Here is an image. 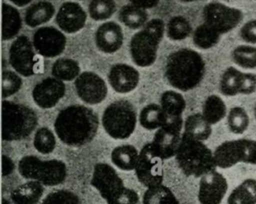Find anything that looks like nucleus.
Masks as SVG:
<instances>
[{
  "label": "nucleus",
  "mask_w": 256,
  "mask_h": 204,
  "mask_svg": "<svg viewBox=\"0 0 256 204\" xmlns=\"http://www.w3.org/2000/svg\"><path fill=\"white\" fill-rule=\"evenodd\" d=\"M139 121L143 128L154 130L162 127L166 123V115L160 105L150 103L141 109Z\"/></svg>",
  "instance_id": "nucleus-28"
},
{
  "label": "nucleus",
  "mask_w": 256,
  "mask_h": 204,
  "mask_svg": "<svg viewBox=\"0 0 256 204\" xmlns=\"http://www.w3.org/2000/svg\"><path fill=\"white\" fill-rule=\"evenodd\" d=\"M128 1L130 2V4L146 10L149 8L156 7L160 0H128Z\"/></svg>",
  "instance_id": "nucleus-44"
},
{
  "label": "nucleus",
  "mask_w": 256,
  "mask_h": 204,
  "mask_svg": "<svg viewBox=\"0 0 256 204\" xmlns=\"http://www.w3.org/2000/svg\"><path fill=\"white\" fill-rule=\"evenodd\" d=\"M22 27V19L16 7L2 4V39L10 40L16 37Z\"/></svg>",
  "instance_id": "nucleus-24"
},
{
  "label": "nucleus",
  "mask_w": 256,
  "mask_h": 204,
  "mask_svg": "<svg viewBox=\"0 0 256 204\" xmlns=\"http://www.w3.org/2000/svg\"><path fill=\"white\" fill-rule=\"evenodd\" d=\"M139 72L125 63L114 64L108 73V81L111 87L118 93H129L139 83Z\"/></svg>",
  "instance_id": "nucleus-20"
},
{
  "label": "nucleus",
  "mask_w": 256,
  "mask_h": 204,
  "mask_svg": "<svg viewBox=\"0 0 256 204\" xmlns=\"http://www.w3.org/2000/svg\"><path fill=\"white\" fill-rule=\"evenodd\" d=\"M22 86V78L17 72L3 70L2 72V98L12 96L20 90Z\"/></svg>",
  "instance_id": "nucleus-40"
},
{
  "label": "nucleus",
  "mask_w": 256,
  "mask_h": 204,
  "mask_svg": "<svg viewBox=\"0 0 256 204\" xmlns=\"http://www.w3.org/2000/svg\"><path fill=\"white\" fill-rule=\"evenodd\" d=\"M247 164L256 165V140H250L249 139Z\"/></svg>",
  "instance_id": "nucleus-46"
},
{
  "label": "nucleus",
  "mask_w": 256,
  "mask_h": 204,
  "mask_svg": "<svg viewBox=\"0 0 256 204\" xmlns=\"http://www.w3.org/2000/svg\"><path fill=\"white\" fill-rule=\"evenodd\" d=\"M256 91V74L251 72H241L239 94L250 95Z\"/></svg>",
  "instance_id": "nucleus-42"
},
{
  "label": "nucleus",
  "mask_w": 256,
  "mask_h": 204,
  "mask_svg": "<svg viewBox=\"0 0 256 204\" xmlns=\"http://www.w3.org/2000/svg\"><path fill=\"white\" fill-rule=\"evenodd\" d=\"M116 11L114 0H91L88 6L89 16L95 21L109 19Z\"/></svg>",
  "instance_id": "nucleus-38"
},
{
  "label": "nucleus",
  "mask_w": 256,
  "mask_h": 204,
  "mask_svg": "<svg viewBox=\"0 0 256 204\" xmlns=\"http://www.w3.org/2000/svg\"><path fill=\"white\" fill-rule=\"evenodd\" d=\"M182 126L183 120L167 121L155 133L151 145L156 154L163 160L176 155L181 140L180 132Z\"/></svg>",
  "instance_id": "nucleus-12"
},
{
  "label": "nucleus",
  "mask_w": 256,
  "mask_h": 204,
  "mask_svg": "<svg viewBox=\"0 0 256 204\" xmlns=\"http://www.w3.org/2000/svg\"><path fill=\"white\" fill-rule=\"evenodd\" d=\"M33 144L39 153L49 154L55 149L56 146L55 135L49 128L41 127L35 133Z\"/></svg>",
  "instance_id": "nucleus-39"
},
{
  "label": "nucleus",
  "mask_w": 256,
  "mask_h": 204,
  "mask_svg": "<svg viewBox=\"0 0 256 204\" xmlns=\"http://www.w3.org/2000/svg\"><path fill=\"white\" fill-rule=\"evenodd\" d=\"M66 93L62 80L48 77L38 82L32 90V98L37 106L43 109L54 107Z\"/></svg>",
  "instance_id": "nucleus-17"
},
{
  "label": "nucleus",
  "mask_w": 256,
  "mask_h": 204,
  "mask_svg": "<svg viewBox=\"0 0 256 204\" xmlns=\"http://www.w3.org/2000/svg\"><path fill=\"white\" fill-rule=\"evenodd\" d=\"M22 177L38 181L45 186H56L63 183L67 176L66 164L58 159L41 160L34 155L24 156L18 163Z\"/></svg>",
  "instance_id": "nucleus-7"
},
{
  "label": "nucleus",
  "mask_w": 256,
  "mask_h": 204,
  "mask_svg": "<svg viewBox=\"0 0 256 204\" xmlns=\"http://www.w3.org/2000/svg\"><path fill=\"white\" fill-rule=\"evenodd\" d=\"M96 47L103 53L113 54L123 44V32L119 24L114 21L102 23L95 31Z\"/></svg>",
  "instance_id": "nucleus-19"
},
{
  "label": "nucleus",
  "mask_w": 256,
  "mask_h": 204,
  "mask_svg": "<svg viewBox=\"0 0 256 204\" xmlns=\"http://www.w3.org/2000/svg\"><path fill=\"white\" fill-rule=\"evenodd\" d=\"M75 88L78 97L90 105L101 103L108 93L104 79L91 71L82 72L75 79Z\"/></svg>",
  "instance_id": "nucleus-14"
},
{
  "label": "nucleus",
  "mask_w": 256,
  "mask_h": 204,
  "mask_svg": "<svg viewBox=\"0 0 256 204\" xmlns=\"http://www.w3.org/2000/svg\"><path fill=\"white\" fill-rule=\"evenodd\" d=\"M53 77L62 81H71L76 79L80 73V66L77 61L69 58L57 59L51 68Z\"/></svg>",
  "instance_id": "nucleus-31"
},
{
  "label": "nucleus",
  "mask_w": 256,
  "mask_h": 204,
  "mask_svg": "<svg viewBox=\"0 0 256 204\" xmlns=\"http://www.w3.org/2000/svg\"><path fill=\"white\" fill-rule=\"evenodd\" d=\"M87 14L80 4L73 1H67L59 7L55 22L65 33H76L80 31L86 23Z\"/></svg>",
  "instance_id": "nucleus-18"
},
{
  "label": "nucleus",
  "mask_w": 256,
  "mask_h": 204,
  "mask_svg": "<svg viewBox=\"0 0 256 204\" xmlns=\"http://www.w3.org/2000/svg\"><path fill=\"white\" fill-rule=\"evenodd\" d=\"M182 2H193V1H199V0H179Z\"/></svg>",
  "instance_id": "nucleus-48"
},
{
  "label": "nucleus",
  "mask_w": 256,
  "mask_h": 204,
  "mask_svg": "<svg viewBox=\"0 0 256 204\" xmlns=\"http://www.w3.org/2000/svg\"><path fill=\"white\" fill-rule=\"evenodd\" d=\"M227 189L228 183L226 178L214 169L201 177L198 200L200 204H220Z\"/></svg>",
  "instance_id": "nucleus-16"
},
{
  "label": "nucleus",
  "mask_w": 256,
  "mask_h": 204,
  "mask_svg": "<svg viewBox=\"0 0 256 204\" xmlns=\"http://www.w3.org/2000/svg\"><path fill=\"white\" fill-rule=\"evenodd\" d=\"M134 171L139 182L147 188L162 184L163 159L156 154L151 142L141 148Z\"/></svg>",
  "instance_id": "nucleus-10"
},
{
  "label": "nucleus",
  "mask_w": 256,
  "mask_h": 204,
  "mask_svg": "<svg viewBox=\"0 0 256 204\" xmlns=\"http://www.w3.org/2000/svg\"><path fill=\"white\" fill-rule=\"evenodd\" d=\"M221 35L207 26L205 23L200 24L193 31L192 41L193 44L203 50L210 49L218 44L220 41Z\"/></svg>",
  "instance_id": "nucleus-33"
},
{
  "label": "nucleus",
  "mask_w": 256,
  "mask_h": 204,
  "mask_svg": "<svg viewBox=\"0 0 256 204\" xmlns=\"http://www.w3.org/2000/svg\"><path fill=\"white\" fill-rule=\"evenodd\" d=\"M205 69V61L197 51L182 48L168 56L164 77L172 87L180 91H189L200 84Z\"/></svg>",
  "instance_id": "nucleus-2"
},
{
  "label": "nucleus",
  "mask_w": 256,
  "mask_h": 204,
  "mask_svg": "<svg viewBox=\"0 0 256 204\" xmlns=\"http://www.w3.org/2000/svg\"><path fill=\"white\" fill-rule=\"evenodd\" d=\"M99 119L93 109L84 105H70L62 109L54 121L56 135L62 143L80 147L93 140Z\"/></svg>",
  "instance_id": "nucleus-1"
},
{
  "label": "nucleus",
  "mask_w": 256,
  "mask_h": 204,
  "mask_svg": "<svg viewBox=\"0 0 256 204\" xmlns=\"http://www.w3.org/2000/svg\"><path fill=\"white\" fill-rule=\"evenodd\" d=\"M137 114L128 100H116L109 104L102 114V126L114 139H127L134 132Z\"/></svg>",
  "instance_id": "nucleus-8"
},
{
  "label": "nucleus",
  "mask_w": 256,
  "mask_h": 204,
  "mask_svg": "<svg viewBox=\"0 0 256 204\" xmlns=\"http://www.w3.org/2000/svg\"><path fill=\"white\" fill-rule=\"evenodd\" d=\"M119 20L128 28L138 29L147 23L148 13L145 9L132 4L124 5L119 11Z\"/></svg>",
  "instance_id": "nucleus-30"
},
{
  "label": "nucleus",
  "mask_w": 256,
  "mask_h": 204,
  "mask_svg": "<svg viewBox=\"0 0 256 204\" xmlns=\"http://www.w3.org/2000/svg\"><path fill=\"white\" fill-rule=\"evenodd\" d=\"M44 192L43 184L30 180L11 192V200L14 204H36Z\"/></svg>",
  "instance_id": "nucleus-23"
},
{
  "label": "nucleus",
  "mask_w": 256,
  "mask_h": 204,
  "mask_svg": "<svg viewBox=\"0 0 256 204\" xmlns=\"http://www.w3.org/2000/svg\"><path fill=\"white\" fill-rule=\"evenodd\" d=\"M227 114V108L222 98L216 94L208 96L202 106V115L211 125L220 122Z\"/></svg>",
  "instance_id": "nucleus-29"
},
{
  "label": "nucleus",
  "mask_w": 256,
  "mask_h": 204,
  "mask_svg": "<svg viewBox=\"0 0 256 204\" xmlns=\"http://www.w3.org/2000/svg\"><path fill=\"white\" fill-rule=\"evenodd\" d=\"M41 204H82L79 197L66 189H59L49 193Z\"/></svg>",
  "instance_id": "nucleus-41"
},
{
  "label": "nucleus",
  "mask_w": 256,
  "mask_h": 204,
  "mask_svg": "<svg viewBox=\"0 0 256 204\" xmlns=\"http://www.w3.org/2000/svg\"><path fill=\"white\" fill-rule=\"evenodd\" d=\"M33 46L38 54L43 57L53 58L60 55L66 47L64 33L53 26L40 27L32 38Z\"/></svg>",
  "instance_id": "nucleus-13"
},
{
  "label": "nucleus",
  "mask_w": 256,
  "mask_h": 204,
  "mask_svg": "<svg viewBox=\"0 0 256 204\" xmlns=\"http://www.w3.org/2000/svg\"><path fill=\"white\" fill-rule=\"evenodd\" d=\"M175 159L186 176L202 177L217 167L212 151L202 141L185 133L181 136Z\"/></svg>",
  "instance_id": "nucleus-3"
},
{
  "label": "nucleus",
  "mask_w": 256,
  "mask_h": 204,
  "mask_svg": "<svg viewBox=\"0 0 256 204\" xmlns=\"http://www.w3.org/2000/svg\"><path fill=\"white\" fill-rule=\"evenodd\" d=\"M190 22L181 15L173 16L166 25V34L170 40L179 41L187 38L192 33Z\"/></svg>",
  "instance_id": "nucleus-35"
},
{
  "label": "nucleus",
  "mask_w": 256,
  "mask_h": 204,
  "mask_svg": "<svg viewBox=\"0 0 256 204\" xmlns=\"http://www.w3.org/2000/svg\"><path fill=\"white\" fill-rule=\"evenodd\" d=\"M249 115L243 107H232L227 115V127L233 134H243L249 126Z\"/></svg>",
  "instance_id": "nucleus-37"
},
{
  "label": "nucleus",
  "mask_w": 256,
  "mask_h": 204,
  "mask_svg": "<svg viewBox=\"0 0 256 204\" xmlns=\"http://www.w3.org/2000/svg\"><path fill=\"white\" fill-rule=\"evenodd\" d=\"M254 116H255V119H256V105L254 107Z\"/></svg>",
  "instance_id": "nucleus-49"
},
{
  "label": "nucleus",
  "mask_w": 256,
  "mask_h": 204,
  "mask_svg": "<svg viewBox=\"0 0 256 204\" xmlns=\"http://www.w3.org/2000/svg\"><path fill=\"white\" fill-rule=\"evenodd\" d=\"M165 25L162 19L154 18L136 32L129 44L133 62L139 67L151 66L156 58L159 44L163 38Z\"/></svg>",
  "instance_id": "nucleus-5"
},
{
  "label": "nucleus",
  "mask_w": 256,
  "mask_h": 204,
  "mask_svg": "<svg viewBox=\"0 0 256 204\" xmlns=\"http://www.w3.org/2000/svg\"><path fill=\"white\" fill-rule=\"evenodd\" d=\"M142 204H179V201L167 186L160 184L145 191Z\"/></svg>",
  "instance_id": "nucleus-32"
},
{
  "label": "nucleus",
  "mask_w": 256,
  "mask_h": 204,
  "mask_svg": "<svg viewBox=\"0 0 256 204\" xmlns=\"http://www.w3.org/2000/svg\"><path fill=\"white\" fill-rule=\"evenodd\" d=\"M55 14V7L49 1H38L29 6L25 12L24 22L29 27H37L48 22Z\"/></svg>",
  "instance_id": "nucleus-22"
},
{
  "label": "nucleus",
  "mask_w": 256,
  "mask_h": 204,
  "mask_svg": "<svg viewBox=\"0 0 256 204\" xmlns=\"http://www.w3.org/2000/svg\"><path fill=\"white\" fill-rule=\"evenodd\" d=\"M14 168H15L14 162L11 160V158L3 155L2 156V175L3 176L9 175L10 173H12Z\"/></svg>",
  "instance_id": "nucleus-45"
},
{
  "label": "nucleus",
  "mask_w": 256,
  "mask_h": 204,
  "mask_svg": "<svg viewBox=\"0 0 256 204\" xmlns=\"http://www.w3.org/2000/svg\"><path fill=\"white\" fill-rule=\"evenodd\" d=\"M249 139H235L221 143L213 152L217 167L226 169L243 162L247 163Z\"/></svg>",
  "instance_id": "nucleus-15"
},
{
  "label": "nucleus",
  "mask_w": 256,
  "mask_h": 204,
  "mask_svg": "<svg viewBox=\"0 0 256 204\" xmlns=\"http://www.w3.org/2000/svg\"><path fill=\"white\" fill-rule=\"evenodd\" d=\"M139 153L137 149L130 144L119 145L111 152L112 163L121 170L130 171L134 170Z\"/></svg>",
  "instance_id": "nucleus-26"
},
{
  "label": "nucleus",
  "mask_w": 256,
  "mask_h": 204,
  "mask_svg": "<svg viewBox=\"0 0 256 204\" xmlns=\"http://www.w3.org/2000/svg\"><path fill=\"white\" fill-rule=\"evenodd\" d=\"M241 72L232 66L224 70L219 82V89L223 95L235 96L239 94Z\"/></svg>",
  "instance_id": "nucleus-36"
},
{
  "label": "nucleus",
  "mask_w": 256,
  "mask_h": 204,
  "mask_svg": "<svg viewBox=\"0 0 256 204\" xmlns=\"http://www.w3.org/2000/svg\"><path fill=\"white\" fill-rule=\"evenodd\" d=\"M36 113L26 105L3 100L2 102V139L18 141L27 138L36 128Z\"/></svg>",
  "instance_id": "nucleus-6"
},
{
  "label": "nucleus",
  "mask_w": 256,
  "mask_h": 204,
  "mask_svg": "<svg viewBox=\"0 0 256 204\" xmlns=\"http://www.w3.org/2000/svg\"><path fill=\"white\" fill-rule=\"evenodd\" d=\"M33 43L25 35H20L9 48V63L20 75L29 77L35 74L37 59Z\"/></svg>",
  "instance_id": "nucleus-11"
},
{
  "label": "nucleus",
  "mask_w": 256,
  "mask_h": 204,
  "mask_svg": "<svg viewBox=\"0 0 256 204\" xmlns=\"http://www.w3.org/2000/svg\"><path fill=\"white\" fill-rule=\"evenodd\" d=\"M10 2H12L14 5L19 6V7H23L26 6L27 4H29L32 0H9Z\"/></svg>",
  "instance_id": "nucleus-47"
},
{
  "label": "nucleus",
  "mask_w": 256,
  "mask_h": 204,
  "mask_svg": "<svg viewBox=\"0 0 256 204\" xmlns=\"http://www.w3.org/2000/svg\"><path fill=\"white\" fill-rule=\"evenodd\" d=\"M232 61L241 68H256V46L251 44H242L236 46L231 52Z\"/></svg>",
  "instance_id": "nucleus-34"
},
{
  "label": "nucleus",
  "mask_w": 256,
  "mask_h": 204,
  "mask_svg": "<svg viewBox=\"0 0 256 204\" xmlns=\"http://www.w3.org/2000/svg\"><path fill=\"white\" fill-rule=\"evenodd\" d=\"M202 16L203 23L223 35L239 25L243 19V12L220 2H210L204 6Z\"/></svg>",
  "instance_id": "nucleus-9"
},
{
  "label": "nucleus",
  "mask_w": 256,
  "mask_h": 204,
  "mask_svg": "<svg viewBox=\"0 0 256 204\" xmlns=\"http://www.w3.org/2000/svg\"><path fill=\"white\" fill-rule=\"evenodd\" d=\"M90 183L107 204H137L139 201L137 192L127 188L116 170L107 163L95 164Z\"/></svg>",
  "instance_id": "nucleus-4"
},
{
  "label": "nucleus",
  "mask_w": 256,
  "mask_h": 204,
  "mask_svg": "<svg viewBox=\"0 0 256 204\" xmlns=\"http://www.w3.org/2000/svg\"><path fill=\"white\" fill-rule=\"evenodd\" d=\"M227 204H256V179L243 180L232 190Z\"/></svg>",
  "instance_id": "nucleus-27"
},
{
  "label": "nucleus",
  "mask_w": 256,
  "mask_h": 204,
  "mask_svg": "<svg viewBox=\"0 0 256 204\" xmlns=\"http://www.w3.org/2000/svg\"><path fill=\"white\" fill-rule=\"evenodd\" d=\"M160 106L166 115V122L183 120L182 113L186 108V102L180 93L173 90L163 92L160 97Z\"/></svg>",
  "instance_id": "nucleus-21"
},
{
  "label": "nucleus",
  "mask_w": 256,
  "mask_h": 204,
  "mask_svg": "<svg viewBox=\"0 0 256 204\" xmlns=\"http://www.w3.org/2000/svg\"><path fill=\"white\" fill-rule=\"evenodd\" d=\"M239 36L248 44H256V19L245 22L240 28Z\"/></svg>",
  "instance_id": "nucleus-43"
},
{
  "label": "nucleus",
  "mask_w": 256,
  "mask_h": 204,
  "mask_svg": "<svg viewBox=\"0 0 256 204\" xmlns=\"http://www.w3.org/2000/svg\"><path fill=\"white\" fill-rule=\"evenodd\" d=\"M184 133L196 140L205 141L211 133V124L203 117L202 113H195L189 115L184 122Z\"/></svg>",
  "instance_id": "nucleus-25"
}]
</instances>
